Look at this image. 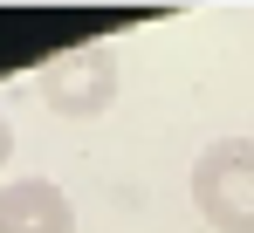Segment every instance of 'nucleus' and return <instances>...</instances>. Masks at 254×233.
<instances>
[{
  "label": "nucleus",
  "instance_id": "obj_1",
  "mask_svg": "<svg viewBox=\"0 0 254 233\" xmlns=\"http://www.w3.org/2000/svg\"><path fill=\"white\" fill-rule=\"evenodd\" d=\"M192 206L213 233H254V137H213L192 158Z\"/></svg>",
  "mask_w": 254,
  "mask_h": 233
},
{
  "label": "nucleus",
  "instance_id": "obj_4",
  "mask_svg": "<svg viewBox=\"0 0 254 233\" xmlns=\"http://www.w3.org/2000/svg\"><path fill=\"white\" fill-rule=\"evenodd\" d=\"M7 158H14V123L0 116V172H7Z\"/></svg>",
  "mask_w": 254,
  "mask_h": 233
},
{
  "label": "nucleus",
  "instance_id": "obj_2",
  "mask_svg": "<svg viewBox=\"0 0 254 233\" xmlns=\"http://www.w3.org/2000/svg\"><path fill=\"white\" fill-rule=\"evenodd\" d=\"M35 89H42V103L55 116H103L110 110V96H117V55L103 48V41H83V48H62V55H48L42 69H35Z\"/></svg>",
  "mask_w": 254,
  "mask_h": 233
},
{
  "label": "nucleus",
  "instance_id": "obj_3",
  "mask_svg": "<svg viewBox=\"0 0 254 233\" xmlns=\"http://www.w3.org/2000/svg\"><path fill=\"white\" fill-rule=\"evenodd\" d=\"M0 233H76V206L55 178H7L0 185Z\"/></svg>",
  "mask_w": 254,
  "mask_h": 233
}]
</instances>
